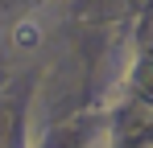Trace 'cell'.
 <instances>
[{"instance_id": "1", "label": "cell", "mask_w": 153, "mask_h": 148, "mask_svg": "<svg viewBox=\"0 0 153 148\" xmlns=\"http://www.w3.org/2000/svg\"><path fill=\"white\" fill-rule=\"evenodd\" d=\"M13 45L17 49H37L42 45V29H37L33 21H21L17 29H13Z\"/></svg>"}]
</instances>
